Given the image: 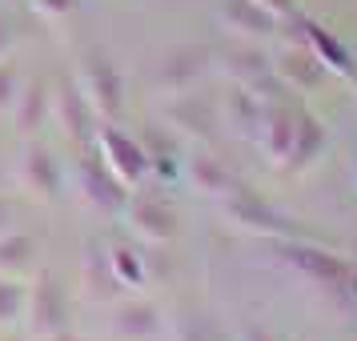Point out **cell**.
<instances>
[{
  "label": "cell",
  "instance_id": "cell-5",
  "mask_svg": "<svg viewBox=\"0 0 357 341\" xmlns=\"http://www.w3.org/2000/svg\"><path fill=\"white\" fill-rule=\"evenodd\" d=\"M137 217H145L141 225H145L149 233H157V237L173 233V213L161 209V205H153V201H141V205H137Z\"/></svg>",
  "mask_w": 357,
  "mask_h": 341
},
{
  "label": "cell",
  "instance_id": "cell-7",
  "mask_svg": "<svg viewBox=\"0 0 357 341\" xmlns=\"http://www.w3.org/2000/svg\"><path fill=\"white\" fill-rule=\"evenodd\" d=\"M24 249H29L24 237H13V241L0 245V253H8V265H20V261H24Z\"/></svg>",
  "mask_w": 357,
  "mask_h": 341
},
{
  "label": "cell",
  "instance_id": "cell-4",
  "mask_svg": "<svg viewBox=\"0 0 357 341\" xmlns=\"http://www.w3.org/2000/svg\"><path fill=\"white\" fill-rule=\"evenodd\" d=\"M24 165H29V177H40V189L45 193H52L56 189V165H52V157L45 153V149H33L29 157H24Z\"/></svg>",
  "mask_w": 357,
  "mask_h": 341
},
{
  "label": "cell",
  "instance_id": "cell-3",
  "mask_svg": "<svg viewBox=\"0 0 357 341\" xmlns=\"http://www.w3.org/2000/svg\"><path fill=\"white\" fill-rule=\"evenodd\" d=\"M297 261H301L305 269H313L321 281H345V277H349V269H345L341 261L325 257V253H313V249H297Z\"/></svg>",
  "mask_w": 357,
  "mask_h": 341
},
{
  "label": "cell",
  "instance_id": "cell-1",
  "mask_svg": "<svg viewBox=\"0 0 357 341\" xmlns=\"http://www.w3.org/2000/svg\"><path fill=\"white\" fill-rule=\"evenodd\" d=\"M89 77H93V100H97L105 113H113L116 105H121V77H116V68L100 56V52H89Z\"/></svg>",
  "mask_w": 357,
  "mask_h": 341
},
{
  "label": "cell",
  "instance_id": "cell-2",
  "mask_svg": "<svg viewBox=\"0 0 357 341\" xmlns=\"http://www.w3.org/2000/svg\"><path fill=\"white\" fill-rule=\"evenodd\" d=\"M105 145L116 153L113 165L121 169V173H125V177H137V173H145V153H141L137 145H125L116 132H105Z\"/></svg>",
  "mask_w": 357,
  "mask_h": 341
},
{
  "label": "cell",
  "instance_id": "cell-6",
  "mask_svg": "<svg viewBox=\"0 0 357 341\" xmlns=\"http://www.w3.org/2000/svg\"><path fill=\"white\" fill-rule=\"evenodd\" d=\"M20 301H24V293H20L13 281H0V317H4V321H13L20 313Z\"/></svg>",
  "mask_w": 357,
  "mask_h": 341
},
{
  "label": "cell",
  "instance_id": "cell-8",
  "mask_svg": "<svg viewBox=\"0 0 357 341\" xmlns=\"http://www.w3.org/2000/svg\"><path fill=\"white\" fill-rule=\"evenodd\" d=\"M40 4H45L49 13H65V8H68V4H73V0H40Z\"/></svg>",
  "mask_w": 357,
  "mask_h": 341
}]
</instances>
